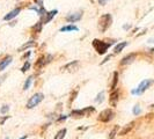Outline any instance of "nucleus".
I'll return each mask as SVG.
<instances>
[{"label":"nucleus","mask_w":154,"mask_h":139,"mask_svg":"<svg viewBox=\"0 0 154 139\" xmlns=\"http://www.w3.org/2000/svg\"><path fill=\"white\" fill-rule=\"evenodd\" d=\"M114 43H115V41H114V39H110L108 43H106L104 41H100V39H93V42H92L93 48L95 49V51H96L99 54H106V52L108 51L109 48Z\"/></svg>","instance_id":"1"},{"label":"nucleus","mask_w":154,"mask_h":139,"mask_svg":"<svg viewBox=\"0 0 154 139\" xmlns=\"http://www.w3.org/2000/svg\"><path fill=\"white\" fill-rule=\"evenodd\" d=\"M111 23H112V16L109 13H106V14L101 15V17L99 19L97 28L101 32H106L109 29V27L111 26Z\"/></svg>","instance_id":"2"},{"label":"nucleus","mask_w":154,"mask_h":139,"mask_svg":"<svg viewBox=\"0 0 154 139\" xmlns=\"http://www.w3.org/2000/svg\"><path fill=\"white\" fill-rule=\"evenodd\" d=\"M95 113V108L94 107H87L85 109H75L72 110L69 116L73 118H82V117H89V116Z\"/></svg>","instance_id":"3"},{"label":"nucleus","mask_w":154,"mask_h":139,"mask_svg":"<svg viewBox=\"0 0 154 139\" xmlns=\"http://www.w3.org/2000/svg\"><path fill=\"white\" fill-rule=\"evenodd\" d=\"M43 99H44V94L43 93H36V94H34L30 99L28 100L27 104H26V108L27 109L35 108L36 106H38L39 103L43 101Z\"/></svg>","instance_id":"4"},{"label":"nucleus","mask_w":154,"mask_h":139,"mask_svg":"<svg viewBox=\"0 0 154 139\" xmlns=\"http://www.w3.org/2000/svg\"><path fill=\"white\" fill-rule=\"evenodd\" d=\"M114 117H115V111H114V109L107 108L101 111L99 117H97V119H99L100 122H102V123H109Z\"/></svg>","instance_id":"5"},{"label":"nucleus","mask_w":154,"mask_h":139,"mask_svg":"<svg viewBox=\"0 0 154 139\" xmlns=\"http://www.w3.org/2000/svg\"><path fill=\"white\" fill-rule=\"evenodd\" d=\"M153 82H154V80H151V79L144 80V81H141V82L139 84V86H138V88H137V89L132 91V93H133V94H138V95H140V94H143V93L145 92L147 88H149V86L152 85Z\"/></svg>","instance_id":"6"},{"label":"nucleus","mask_w":154,"mask_h":139,"mask_svg":"<svg viewBox=\"0 0 154 139\" xmlns=\"http://www.w3.org/2000/svg\"><path fill=\"white\" fill-rule=\"evenodd\" d=\"M79 66H80V63L78 62V60H73V62L69 63V64H66L65 66H63L62 71L63 72H69V73H73V72H75L78 69H79Z\"/></svg>","instance_id":"7"},{"label":"nucleus","mask_w":154,"mask_h":139,"mask_svg":"<svg viewBox=\"0 0 154 139\" xmlns=\"http://www.w3.org/2000/svg\"><path fill=\"white\" fill-rule=\"evenodd\" d=\"M81 17H82V12L79 11V12H77V13H71V14H69V15L65 17V20H66L67 22L74 23V22L80 21Z\"/></svg>","instance_id":"8"},{"label":"nucleus","mask_w":154,"mask_h":139,"mask_svg":"<svg viewBox=\"0 0 154 139\" xmlns=\"http://www.w3.org/2000/svg\"><path fill=\"white\" fill-rule=\"evenodd\" d=\"M118 100H119V92L118 89H114L111 94H110V97H109V103L111 107H116L117 103H118Z\"/></svg>","instance_id":"9"},{"label":"nucleus","mask_w":154,"mask_h":139,"mask_svg":"<svg viewBox=\"0 0 154 139\" xmlns=\"http://www.w3.org/2000/svg\"><path fill=\"white\" fill-rule=\"evenodd\" d=\"M57 13H58V11L57 9H54V11H50V12H46L45 14L43 15V19H42V23L43 24H48V23L50 22L52 19H54V16L57 15Z\"/></svg>","instance_id":"10"},{"label":"nucleus","mask_w":154,"mask_h":139,"mask_svg":"<svg viewBox=\"0 0 154 139\" xmlns=\"http://www.w3.org/2000/svg\"><path fill=\"white\" fill-rule=\"evenodd\" d=\"M136 57H137V54H129L128 56H125L123 59L121 60L119 65H121V66H124V65H129V64L133 63V60L136 59Z\"/></svg>","instance_id":"11"},{"label":"nucleus","mask_w":154,"mask_h":139,"mask_svg":"<svg viewBox=\"0 0 154 139\" xmlns=\"http://www.w3.org/2000/svg\"><path fill=\"white\" fill-rule=\"evenodd\" d=\"M20 12H21V7L14 8L13 11H11L8 14H6V15L4 16V20H5V21H11V20H13L14 17H16Z\"/></svg>","instance_id":"12"},{"label":"nucleus","mask_w":154,"mask_h":139,"mask_svg":"<svg viewBox=\"0 0 154 139\" xmlns=\"http://www.w3.org/2000/svg\"><path fill=\"white\" fill-rule=\"evenodd\" d=\"M134 124H136V122H130V123H128L126 125H124L123 129L118 132V136H125V134H128L129 132H131L132 129L134 128Z\"/></svg>","instance_id":"13"},{"label":"nucleus","mask_w":154,"mask_h":139,"mask_svg":"<svg viewBox=\"0 0 154 139\" xmlns=\"http://www.w3.org/2000/svg\"><path fill=\"white\" fill-rule=\"evenodd\" d=\"M12 60H13L12 56H7V57H5L2 60H0V72H1V71H4V70L6 69L8 65L12 63Z\"/></svg>","instance_id":"14"},{"label":"nucleus","mask_w":154,"mask_h":139,"mask_svg":"<svg viewBox=\"0 0 154 139\" xmlns=\"http://www.w3.org/2000/svg\"><path fill=\"white\" fill-rule=\"evenodd\" d=\"M45 65H46V63H45V56H41L38 59L36 60V63H35V70L43 69V67H44Z\"/></svg>","instance_id":"15"},{"label":"nucleus","mask_w":154,"mask_h":139,"mask_svg":"<svg viewBox=\"0 0 154 139\" xmlns=\"http://www.w3.org/2000/svg\"><path fill=\"white\" fill-rule=\"evenodd\" d=\"M118 78H119V74H118V72L115 71L114 73H112V82H111V85H110V89L111 91H114L117 88V85H118Z\"/></svg>","instance_id":"16"},{"label":"nucleus","mask_w":154,"mask_h":139,"mask_svg":"<svg viewBox=\"0 0 154 139\" xmlns=\"http://www.w3.org/2000/svg\"><path fill=\"white\" fill-rule=\"evenodd\" d=\"M36 45V42L35 41H29V42H27V43H24L23 45H21L19 49H17V51H20V52H22V51H26L27 49H29V48H32V46Z\"/></svg>","instance_id":"17"},{"label":"nucleus","mask_w":154,"mask_h":139,"mask_svg":"<svg viewBox=\"0 0 154 139\" xmlns=\"http://www.w3.org/2000/svg\"><path fill=\"white\" fill-rule=\"evenodd\" d=\"M30 9H32V11H36V13H37L38 15H41V16H43L46 13L45 8L43 7V5H36V6H31Z\"/></svg>","instance_id":"18"},{"label":"nucleus","mask_w":154,"mask_h":139,"mask_svg":"<svg viewBox=\"0 0 154 139\" xmlns=\"http://www.w3.org/2000/svg\"><path fill=\"white\" fill-rule=\"evenodd\" d=\"M79 28L74 24H67V26H64L60 28V31L62 32H67V31H78Z\"/></svg>","instance_id":"19"},{"label":"nucleus","mask_w":154,"mask_h":139,"mask_svg":"<svg viewBox=\"0 0 154 139\" xmlns=\"http://www.w3.org/2000/svg\"><path fill=\"white\" fill-rule=\"evenodd\" d=\"M118 132H119V125H114L112 130H111V131H110V133H109L108 139H115L116 136L118 134Z\"/></svg>","instance_id":"20"},{"label":"nucleus","mask_w":154,"mask_h":139,"mask_svg":"<svg viewBox=\"0 0 154 139\" xmlns=\"http://www.w3.org/2000/svg\"><path fill=\"white\" fill-rule=\"evenodd\" d=\"M126 45H128V42H121L119 44H117V45L115 46V49H114V54H119V52H122V50H123Z\"/></svg>","instance_id":"21"},{"label":"nucleus","mask_w":154,"mask_h":139,"mask_svg":"<svg viewBox=\"0 0 154 139\" xmlns=\"http://www.w3.org/2000/svg\"><path fill=\"white\" fill-rule=\"evenodd\" d=\"M66 133H67V130H66L65 128H64V129H60L59 131L54 134V139H64L65 138V136H66Z\"/></svg>","instance_id":"22"},{"label":"nucleus","mask_w":154,"mask_h":139,"mask_svg":"<svg viewBox=\"0 0 154 139\" xmlns=\"http://www.w3.org/2000/svg\"><path fill=\"white\" fill-rule=\"evenodd\" d=\"M42 27H43L42 21H38L35 26H32V28H31V29L35 31V32H41V31H42Z\"/></svg>","instance_id":"23"},{"label":"nucleus","mask_w":154,"mask_h":139,"mask_svg":"<svg viewBox=\"0 0 154 139\" xmlns=\"http://www.w3.org/2000/svg\"><path fill=\"white\" fill-rule=\"evenodd\" d=\"M31 81H32V76H30V77L28 78L27 80H26V82H24V86H23V89H24V91H27V89H29V88H30Z\"/></svg>","instance_id":"24"},{"label":"nucleus","mask_w":154,"mask_h":139,"mask_svg":"<svg viewBox=\"0 0 154 139\" xmlns=\"http://www.w3.org/2000/svg\"><path fill=\"white\" fill-rule=\"evenodd\" d=\"M29 69H30V63H29V60H26L24 64H23V66L21 67V72H22V73H26Z\"/></svg>","instance_id":"25"},{"label":"nucleus","mask_w":154,"mask_h":139,"mask_svg":"<svg viewBox=\"0 0 154 139\" xmlns=\"http://www.w3.org/2000/svg\"><path fill=\"white\" fill-rule=\"evenodd\" d=\"M103 99H104V92H101L97 94V96H96V99H95V102L101 103V102H103Z\"/></svg>","instance_id":"26"},{"label":"nucleus","mask_w":154,"mask_h":139,"mask_svg":"<svg viewBox=\"0 0 154 139\" xmlns=\"http://www.w3.org/2000/svg\"><path fill=\"white\" fill-rule=\"evenodd\" d=\"M8 111H9V107L8 106H2V108L0 109V114H2V115L7 114Z\"/></svg>","instance_id":"27"},{"label":"nucleus","mask_w":154,"mask_h":139,"mask_svg":"<svg viewBox=\"0 0 154 139\" xmlns=\"http://www.w3.org/2000/svg\"><path fill=\"white\" fill-rule=\"evenodd\" d=\"M77 94H78V89H75V91H74V93H72V94H71V97H69V106H71V103H72L73 101L75 100Z\"/></svg>","instance_id":"28"},{"label":"nucleus","mask_w":154,"mask_h":139,"mask_svg":"<svg viewBox=\"0 0 154 139\" xmlns=\"http://www.w3.org/2000/svg\"><path fill=\"white\" fill-rule=\"evenodd\" d=\"M140 111H141L140 107H139V106H134V108H133V114H134V115H139Z\"/></svg>","instance_id":"29"},{"label":"nucleus","mask_w":154,"mask_h":139,"mask_svg":"<svg viewBox=\"0 0 154 139\" xmlns=\"http://www.w3.org/2000/svg\"><path fill=\"white\" fill-rule=\"evenodd\" d=\"M97 1H99V4H100L101 6H106L107 2H108V0H97Z\"/></svg>","instance_id":"30"},{"label":"nucleus","mask_w":154,"mask_h":139,"mask_svg":"<svg viewBox=\"0 0 154 139\" xmlns=\"http://www.w3.org/2000/svg\"><path fill=\"white\" fill-rule=\"evenodd\" d=\"M111 57H112V54H110V56H107V57H106V59H104L103 62L101 63V64H104V63H107V62H108V60H109V59L111 58Z\"/></svg>","instance_id":"31"},{"label":"nucleus","mask_w":154,"mask_h":139,"mask_svg":"<svg viewBox=\"0 0 154 139\" xmlns=\"http://www.w3.org/2000/svg\"><path fill=\"white\" fill-rule=\"evenodd\" d=\"M8 118H9V116H5V117L1 119V122H0V125H2V124L5 123V121H6V119H8Z\"/></svg>","instance_id":"32"},{"label":"nucleus","mask_w":154,"mask_h":139,"mask_svg":"<svg viewBox=\"0 0 154 139\" xmlns=\"http://www.w3.org/2000/svg\"><path fill=\"white\" fill-rule=\"evenodd\" d=\"M66 118H67V116H60V117H59V118H58V122H60V121H63V119H64V121H65V119H66Z\"/></svg>","instance_id":"33"},{"label":"nucleus","mask_w":154,"mask_h":139,"mask_svg":"<svg viewBox=\"0 0 154 139\" xmlns=\"http://www.w3.org/2000/svg\"><path fill=\"white\" fill-rule=\"evenodd\" d=\"M29 56H30V51H28L27 54H24V56H23V57H22V59H26V58H28Z\"/></svg>","instance_id":"34"},{"label":"nucleus","mask_w":154,"mask_h":139,"mask_svg":"<svg viewBox=\"0 0 154 139\" xmlns=\"http://www.w3.org/2000/svg\"><path fill=\"white\" fill-rule=\"evenodd\" d=\"M129 28H130V24H129V26H128V24L124 26V29H129Z\"/></svg>","instance_id":"35"},{"label":"nucleus","mask_w":154,"mask_h":139,"mask_svg":"<svg viewBox=\"0 0 154 139\" xmlns=\"http://www.w3.org/2000/svg\"><path fill=\"white\" fill-rule=\"evenodd\" d=\"M20 139H27V136H23L22 138H20Z\"/></svg>","instance_id":"36"},{"label":"nucleus","mask_w":154,"mask_h":139,"mask_svg":"<svg viewBox=\"0 0 154 139\" xmlns=\"http://www.w3.org/2000/svg\"><path fill=\"white\" fill-rule=\"evenodd\" d=\"M151 108H154V104H152V106H151Z\"/></svg>","instance_id":"37"},{"label":"nucleus","mask_w":154,"mask_h":139,"mask_svg":"<svg viewBox=\"0 0 154 139\" xmlns=\"http://www.w3.org/2000/svg\"><path fill=\"white\" fill-rule=\"evenodd\" d=\"M5 139H8V138H5Z\"/></svg>","instance_id":"38"}]
</instances>
